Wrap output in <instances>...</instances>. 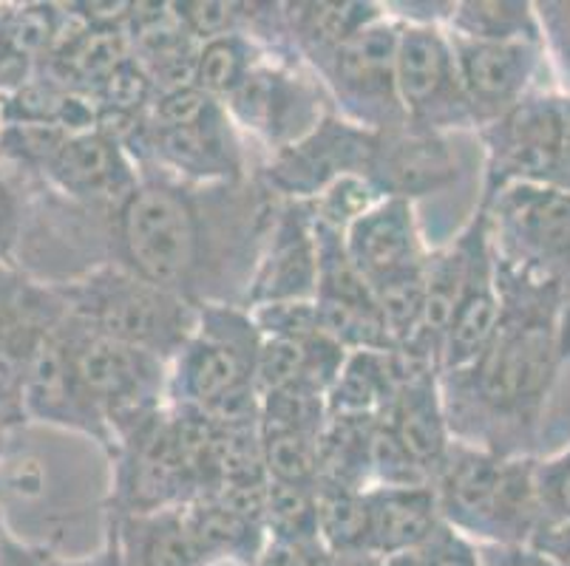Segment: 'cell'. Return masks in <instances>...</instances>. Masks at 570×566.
I'll list each match as a JSON object with an SVG mask.
<instances>
[{
  "label": "cell",
  "mask_w": 570,
  "mask_h": 566,
  "mask_svg": "<svg viewBox=\"0 0 570 566\" xmlns=\"http://www.w3.org/2000/svg\"><path fill=\"white\" fill-rule=\"evenodd\" d=\"M20 227H23V212H20L18 193L7 176L0 173V258L3 261H9V252L20 238Z\"/></svg>",
  "instance_id": "obj_41"
},
{
  "label": "cell",
  "mask_w": 570,
  "mask_h": 566,
  "mask_svg": "<svg viewBox=\"0 0 570 566\" xmlns=\"http://www.w3.org/2000/svg\"><path fill=\"white\" fill-rule=\"evenodd\" d=\"M179 510H183V522L190 538L205 555L207 564L230 560L236 566H250L258 558V553L267 547V533H264L262 524L230 510L225 502H219L210 493L190 498L188 505H183Z\"/></svg>",
  "instance_id": "obj_27"
},
{
  "label": "cell",
  "mask_w": 570,
  "mask_h": 566,
  "mask_svg": "<svg viewBox=\"0 0 570 566\" xmlns=\"http://www.w3.org/2000/svg\"><path fill=\"white\" fill-rule=\"evenodd\" d=\"M452 38L458 57L460 82L469 100L474 131L494 122L502 113L520 106L537 88V77L546 66L542 43L528 40H508V43H485V40Z\"/></svg>",
  "instance_id": "obj_16"
},
{
  "label": "cell",
  "mask_w": 570,
  "mask_h": 566,
  "mask_svg": "<svg viewBox=\"0 0 570 566\" xmlns=\"http://www.w3.org/2000/svg\"><path fill=\"white\" fill-rule=\"evenodd\" d=\"M395 351H346V360L326 391V417L381 419L395 394Z\"/></svg>",
  "instance_id": "obj_28"
},
{
  "label": "cell",
  "mask_w": 570,
  "mask_h": 566,
  "mask_svg": "<svg viewBox=\"0 0 570 566\" xmlns=\"http://www.w3.org/2000/svg\"><path fill=\"white\" fill-rule=\"evenodd\" d=\"M46 566H122V558H119L114 536L108 533L106 544H102L97 555H88V558H57V555H49V564Z\"/></svg>",
  "instance_id": "obj_44"
},
{
  "label": "cell",
  "mask_w": 570,
  "mask_h": 566,
  "mask_svg": "<svg viewBox=\"0 0 570 566\" xmlns=\"http://www.w3.org/2000/svg\"><path fill=\"white\" fill-rule=\"evenodd\" d=\"M0 133H3V108H0Z\"/></svg>",
  "instance_id": "obj_49"
},
{
  "label": "cell",
  "mask_w": 570,
  "mask_h": 566,
  "mask_svg": "<svg viewBox=\"0 0 570 566\" xmlns=\"http://www.w3.org/2000/svg\"><path fill=\"white\" fill-rule=\"evenodd\" d=\"M258 434H262L264 474L269 481L304 487L318 485V434L262 423Z\"/></svg>",
  "instance_id": "obj_33"
},
{
  "label": "cell",
  "mask_w": 570,
  "mask_h": 566,
  "mask_svg": "<svg viewBox=\"0 0 570 566\" xmlns=\"http://www.w3.org/2000/svg\"><path fill=\"white\" fill-rule=\"evenodd\" d=\"M250 318L262 337H282V340H309L321 335V318L315 300H278V304L253 306ZM326 335V331H324Z\"/></svg>",
  "instance_id": "obj_36"
},
{
  "label": "cell",
  "mask_w": 570,
  "mask_h": 566,
  "mask_svg": "<svg viewBox=\"0 0 570 566\" xmlns=\"http://www.w3.org/2000/svg\"><path fill=\"white\" fill-rule=\"evenodd\" d=\"M49 555L46 549L20 542L7 524L0 527V566H46Z\"/></svg>",
  "instance_id": "obj_42"
},
{
  "label": "cell",
  "mask_w": 570,
  "mask_h": 566,
  "mask_svg": "<svg viewBox=\"0 0 570 566\" xmlns=\"http://www.w3.org/2000/svg\"><path fill=\"white\" fill-rule=\"evenodd\" d=\"M502 318V300L500 287H497V267L494 252H491L489 241V225H485V236L476 247L474 267H471L469 284L460 298L458 311H454L445 340L440 346V374H454L463 368L474 366L485 349L494 340L497 329H500Z\"/></svg>",
  "instance_id": "obj_23"
},
{
  "label": "cell",
  "mask_w": 570,
  "mask_h": 566,
  "mask_svg": "<svg viewBox=\"0 0 570 566\" xmlns=\"http://www.w3.org/2000/svg\"><path fill=\"white\" fill-rule=\"evenodd\" d=\"M318 284V247L309 201H278L258 247L245 292V309L278 300H313Z\"/></svg>",
  "instance_id": "obj_17"
},
{
  "label": "cell",
  "mask_w": 570,
  "mask_h": 566,
  "mask_svg": "<svg viewBox=\"0 0 570 566\" xmlns=\"http://www.w3.org/2000/svg\"><path fill=\"white\" fill-rule=\"evenodd\" d=\"M485 145V179L480 201L508 185H553L559 179L564 133V93L533 91L531 97L480 128Z\"/></svg>",
  "instance_id": "obj_9"
},
{
  "label": "cell",
  "mask_w": 570,
  "mask_h": 566,
  "mask_svg": "<svg viewBox=\"0 0 570 566\" xmlns=\"http://www.w3.org/2000/svg\"><path fill=\"white\" fill-rule=\"evenodd\" d=\"M108 533L122 566H210L183 522V510L111 516Z\"/></svg>",
  "instance_id": "obj_26"
},
{
  "label": "cell",
  "mask_w": 570,
  "mask_h": 566,
  "mask_svg": "<svg viewBox=\"0 0 570 566\" xmlns=\"http://www.w3.org/2000/svg\"><path fill=\"white\" fill-rule=\"evenodd\" d=\"M111 516L174 510L199 493L179 439L170 423V408L139 423L114 445Z\"/></svg>",
  "instance_id": "obj_10"
},
{
  "label": "cell",
  "mask_w": 570,
  "mask_h": 566,
  "mask_svg": "<svg viewBox=\"0 0 570 566\" xmlns=\"http://www.w3.org/2000/svg\"><path fill=\"white\" fill-rule=\"evenodd\" d=\"M494 261L570 295V193L553 185H508L480 201Z\"/></svg>",
  "instance_id": "obj_5"
},
{
  "label": "cell",
  "mask_w": 570,
  "mask_h": 566,
  "mask_svg": "<svg viewBox=\"0 0 570 566\" xmlns=\"http://www.w3.org/2000/svg\"><path fill=\"white\" fill-rule=\"evenodd\" d=\"M533 467L531 454L505 456L454 439L432 479L440 518L474 544H528L546 518Z\"/></svg>",
  "instance_id": "obj_3"
},
{
  "label": "cell",
  "mask_w": 570,
  "mask_h": 566,
  "mask_svg": "<svg viewBox=\"0 0 570 566\" xmlns=\"http://www.w3.org/2000/svg\"><path fill=\"white\" fill-rule=\"evenodd\" d=\"M60 324L43 337L32 363L26 368L23 388H20V419L75 430V434L95 439L102 450L111 454L114 436L102 414L97 411L95 403L88 399L80 380H77L69 349H66L63 335H60Z\"/></svg>",
  "instance_id": "obj_18"
},
{
  "label": "cell",
  "mask_w": 570,
  "mask_h": 566,
  "mask_svg": "<svg viewBox=\"0 0 570 566\" xmlns=\"http://www.w3.org/2000/svg\"><path fill=\"white\" fill-rule=\"evenodd\" d=\"M557 187L570 193V93H564V133H562V162H559Z\"/></svg>",
  "instance_id": "obj_45"
},
{
  "label": "cell",
  "mask_w": 570,
  "mask_h": 566,
  "mask_svg": "<svg viewBox=\"0 0 570 566\" xmlns=\"http://www.w3.org/2000/svg\"><path fill=\"white\" fill-rule=\"evenodd\" d=\"M91 100H95L97 108H106V111L145 117L154 100H157V88H154L151 75H148L142 62L137 57H128L100 82Z\"/></svg>",
  "instance_id": "obj_35"
},
{
  "label": "cell",
  "mask_w": 570,
  "mask_h": 566,
  "mask_svg": "<svg viewBox=\"0 0 570 566\" xmlns=\"http://www.w3.org/2000/svg\"><path fill=\"white\" fill-rule=\"evenodd\" d=\"M383 14L381 3H282L284 54L321 77L341 46Z\"/></svg>",
  "instance_id": "obj_24"
},
{
  "label": "cell",
  "mask_w": 570,
  "mask_h": 566,
  "mask_svg": "<svg viewBox=\"0 0 570 566\" xmlns=\"http://www.w3.org/2000/svg\"><path fill=\"white\" fill-rule=\"evenodd\" d=\"M372 139L375 133L330 111L313 131L269 153L267 168L262 170L264 190L282 201H315L338 179H366Z\"/></svg>",
  "instance_id": "obj_14"
},
{
  "label": "cell",
  "mask_w": 570,
  "mask_h": 566,
  "mask_svg": "<svg viewBox=\"0 0 570 566\" xmlns=\"http://www.w3.org/2000/svg\"><path fill=\"white\" fill-rule=\"evenodd\" d=\"M377 566H426V558H423V549H412V553H397L381 558Z\"/></svg>",
  "instance_id": "obj_46"
},
{
  "label": "cell",
  "mask_w": 570,
  "mask_h": 566,
  "mask_svg": "<svg viewBox=\"0 0 570 566\" xmlns=\"http://www.w3.org/2000/svg\"><path fill=\"white\" fill-rule=\"evenodd\" d=\"M258 399H262V425L321 434L326 423V394L309 386L278 388Z\"/></svg>",
  "instance_id": "obj_34"
},
{
  "label": "cell",
  "mask_w": 570,
  "mask_h": 566,
  "mask_svg": "<svg viewBox=\"0 0 570 566\" xmlns=\"http://www.w3.org/2000/svg\"><path fill=\"white\" fill-rule=\"evenodd\" d=\"M264 54L267 51L242 31L207 40L199 46V57H196L194 86L219 102L230 100Z\"/></svg>",
  "instance_id": "obj_32"
},
{
  "label": "cell",
  "mask_w": 570,
  "mask_h": 566,
  "mask_svg": "<svg viewBox=\"0 0 570 566\" xmlns=\"http://www.w3.org/2000/svg\"><path fill=\"white\" fill-rule=\"evenodd\" d=\"M494 267L500 329L474 366L440 374V388L454 439L525 456L570 363V295Z\"/></svg>",
  "instance_id": "obj_2"
},
{
  "label": "cell",
  "mask_w": 570,
  "mask_h": 566,
  "mask_svg": "<svg viewBox=\"0 0 570 566\" xmlns=\"http://www.w3.org/2000/svg\"><path fill=\"white\" fill-rule=\"evenodd\" d=\"M364 493L370 505V553L377 560L423 549L443 524L432 485L366 487Z\"/></svg>",
  "instance_id": "obj_25"
},
{
  "label": "cell",
  "mask_w": 570,
  "mask_h": 566,
  "mask_svg": "<svg viewBox=\"0 0 570 566\" xmlns=\"http://www.w3.org/2000/svg\"><path fill=\"white\" fill-rule=\"evenodd\" d=\"M458 156L452 153L443 133L423 131L414 125H401L372 139L366 181L381 199L417 201L454 185Z\"/></svg>",
  "instance_id": "obj_20"
},
{
  "label": "cell",
  "mask_w": 570,
  "mask_h": 566,
  "mask_svg": "<svg viewBox=\"0 0 570 566\" xmlns=\"http://www.w3.org/2000/svg\"><path fill=\"white\" fill-rule=\"evenodd\" d=\"M264 533L267 542L324 555L318 544V505L315 487L269 481L264 487Z\"/></svg>",
  "instance_id": "obj_31"
},
{
  "label": "cell",
  "mask_w": 570,
  "mask_h": 566,
  "mask_svg": "<svg viewBox=\"0 0 570 566\" xmlns=\"http://www.w3.org/2000/svg\"><path fill=\"white\" fill-rule=\"evenodd\" d=\"M276 212L267 190L238 185H185L139 173L137 187L108 212L114 264L190 300H222V280H236L245 304L258 247Z\"/></svg>",
  "instance_id": "obj_1"
},
{
  "label": "cell",
  "mask_w": 570,
  "mask_h": 566,
  "mask_svg": "<svg viewBox=\"0 0 570 566\" xmlns=\"http://www.w3.org/2000/svg\"><path fill=\"white\" fill-rule=\"evenodd\" d=\"M480 566H557L531 544H476Z\"/></svg>",
  "instance_id": "obj_40"
},
{
  "label": "cell",
  "mask_w": 570,
  "mask_h": 566,
  "mask_svg": "<svg viewBox=\"0 0 570 566\" xmlns=\"http://www.w3.org/2000/svg\"><path fill=\"white\" fill-rule=\"evenodd\" d=\"M139 173H163L185 185H238L247 181V159L238 128L222 102L174 128L145 125L128 148Z\"/></svg>",
  "instance_id": "obj_11"
},
{
  "label": "cell",
  "mask_w": 570,
  "mask_h": 566,
  "mask_svg": "<svg viewBox=\"0 0 570 566\" xmlns=\"http://www.w3.org/2000/svg\"><path fill=\"white\" fill-rule=\"evenodd\" d=\"M377 558H326L324 566H377Z\"/></svg>",
  "instance_id": "obj_47"
},
{
  "label": "cell",
  "mask_w": 570,
  "mask_h": 566,
  "mask_svg": "<svg viewBox=\"0 0 570 566\" xmlns=\"http://www.w3.org/2000/svg\"><path fill=\"white\" fill-rule=\"evenodd\" d=\"M423 558H426V566H480L476 544L445 524H440L438 533L429 538Z\"/></svg>",
  "instance_id": "obj_39"
},
{
  "label": "cell",
  "mask_w": 570,
  "mask_h": 566,
  "mask_svg": "<svg viewBox=\"0 0 570 566\" xmlns=\"http://www.w3.org/2000/svg\"><path fill=\"white\" fill-rule=\"evenodd\" d=\"M533 479L546 518L570 522V445L548 459H537Z\"/></svg>",
  "instance_id": "obj_38"
},
{
  "label": "cell",
  "mask_w": 570,
  "mask_h": 566,
  "mask_svg": "<svg viewBox=\"0 0 570 566\" xmlns=\"http://www.w3.org/2000/svg\"><path fill=\"white\" fill-rule=\"evenodd\" d=\"M0 522H3V518H0Z\"/></svg>",
  "instance_id": "obj_51"
},
{
  "label": "cell",
  "mask_w": 570,
  "mask_h": 566,
  "mask_svg": "<svg viewBox=\"0 0 570 566\" xmlns=\"http://www.w3.org/2000/svg\"><path fill=\"white\" fill-rule=\"evenodd\" d=\"M262 346L250 311L242 304H199V318L168 366V403L207 408L216 399L253 386Z\"/></svg>",
  "instance_id": "obj_7"
},
{
  "label": "cell",
  "mask_w": 570,
  "mask_h": 566,
  "mask_svg": "<svg viewBox=\"0 0 570 566\" xmlns=\"http://www.w3.org/2000/svg\"><path fill=\"white\" fill-rule=\"evenodd\" d=\"M449 34L465 40H485V43H508V40H528L542 43L539 20L533 3L522 0H465L452 3V12L443 26Z\"/></svg>",
  "instance_id": "obj_30"
},
{
  "label": "cell",
  "mask_w": 570,
  "mask_h": 566,
  "mask_svg": "<svg viewBox=\"0 0 570 566\" xmlns=\"http://www.w3.org/2000/svg\"><path fill=\"white\" fill-rule=\"evenodd\" d=\"M179 23L190 38L207 43L222 34H245V3H225V0H183L174 3Z\"/></svg>",
  "instance_id": "obj_37"
},
{
  "label": "cell",
  "mask_w": 570,
  "mask_h": 566,
  "mask_svg": "<svg viewBox=\"0 0 570 566\" xmlns=\"http://www.w3.org/2000/svg\"><path fill=\"white\" fill-rule=\"evenodd\" d=\"M0 527H3V522H0Z\"/></svg>",
  "instance_id": "obj_50"
},
{
  "label": "cell",
  "mask_w": 570,
  "mask_h": 566,
  "mask_svg": "<svg viewBox=\"0 0 570 566\" xmlns=\"http://www.w3.org/2000/svg\"><path fill=\"white\" fill-rule=\"evenodd\" d=\"M51 287L63 300L66 315L77 324L111 340L151 351L168 366L188 342L199 318L196 304L114 261L97 264Z\"/></svg>",
  "instance_id": "obj_4"
},
{
  "label": "cell",
  "mask_w": 570,
  "mask_h": 566,
  "mask_svg": "<svg viewBox=\"0 0 570 566\" xmlns=\"http://www.w3.org/2000/svg\"><path fill=\"white\" fill-rule=\"evenodd\" d=\"M43 179L69 205L111 212L139 181L137 165L117 142L97 131L69 133Z\"/></svg>",
  "instance_id": "obj_22"
},
{
  "label": "cell",
  "mask_w": 570,
  "mask_h": 566,
  "mask_svg": "<svg viewBox=\"0 0 570 566\" xmlns=\"http://www.w3.org/2000/svg\"><path fill=\"white\" fill-rule=\"evenodd\" d=\"M66 315L57 289L32 280L0 258V417L9 425L20 419V388L26 368L43 337Z\"/></svg>",
  "instance_id": "obj_15"
},
{
  "label": "cell",
  "mask_w": 570,
  "mask_h": 566,
  "mask_svg": "<svg viewBox=\"0 0 570 566\" xmlns=\"http://www.w3.org/2000/svg\"><path fill=\"white\" fill-rule=\"evenodd\" d=\"M395 394L389 399L381 423L406 450L409 459L432 481L454 443L449 417H445L440 371L432 363L406 355V351H395Z\"/></svg>",
  "instance_id": "obj_19"
},
{
  "label": "cell",
  "mask_w": 570,
  "mask_h": 566,
  "mask_svg": "<svg viewBox=\"0 0 570 566\" xmlns=\"http://www.w3.org/2000/svg\"><path fill=\"white\" fill-rule=\"evenodd\" d=\"M9 430H12V425H9L7 419L0 417V465H3V456H7V445H9Z\"/></svg>",
  "instance_id": "obj_48"
},
{
  "label": "cell",
  "mask_w": 570,
  "mask_h": 566,
  "mask_svg": "<svg viewBox=\"0 0 570 566\" xmlns=\"http://www.w3.org/2000/svg\"><path fill=\"white\" fill-rule=\"evenodd\" d=\"M302 66L293 57L264 54L242 88L222 102L238 131L262 139L269 153L302 139L330 113L321 97L324 82L304 75Z\"/></svg>",
  "instance_id": "obj_13"
},
{
  "label": "cell",
  "mask_w": 570,
  "mask_h": 566,
  "mask_svg": "<svg viewBox=\"0 0 570 566\" xmlns=\"http://www.w3.org/2000/svg\"><path fill=\"white\" fill-rule=\"evenodd\" d=\"M318 544L326 558H372L370 505L364 490L315 485Z\"/></svg>",
  "instance_id": "obj_29"
},
{
  "label": "cell",
  "mask_w": 570,
  "mask_h": 566,
  "mask_svg": "<svg viewBox=\"0 0 570 566\" xmlns=\"http://www.w3.org/2000/svg\"><path fill=\"white\" fill-rule=\"evenodd\" d=\"M344 249L352 267L372 289L417 272L429 256L414 205L403 199H377L346 225Z\"/></svg>",
  "instance_id": "obj_21"
},
{
  "label": "cell",
  "mask_w": 570,
  "mask_h": 566,
  "mask_svg": "<svg viewBox=\"0 0 570 566\" xmlns=\"http://www.w3.org/2000/svg\"><path fill=\"white\" fill-rule=\"evenodd\" d=\"M60 335L77 380L106 419L114 445L168 405V363L157 355L97 335L69 315L60 324Z\"/></svg>",
  "instance_id": "obj_6"
},
{
  "label": "cell",
  "mask_w": 570,
  "mask_h": 566,
  "mask_svg": "<svg viewBox=\"0 0 570 566\" xmlns=\"http://www.w3.org/2000/svg\"><path fill=\"white\" fill-rule=\"evenodd\" d=\"M395 80L409 125L443 137L474 128L452 38L443 26L401 23Z\"/></svg>",
  "instance_id": "obj_12"
},
{
  "label": "cell",
  "mask_w": 570,
  "mask_h": 566,
  "mask_svg": "<svg viewBox=\"0 0 570 566\" xmlns=\"http://www.w3.org/2000/svg\"><path fill=\"white\" fill-rule=\"evenodd\" d=\"M326 555L304 553L298 547H287V544L267 542V547L258 553V558L250 566H324Z\"/></svg>",
  "instance_id": "obj_43"
},
{
  "label": "cell",
  "mask_w": 570,
  "mask_h": 566,
  "mask_svg": "<svg viewBox=\"0 0 570 566\" xmlns=\"http://www.w3.org/2000/svg\"><path fill=\"white\" fill-rule=\"evenodd\" d=\"M397 38L401 20L383 14L341 46L318 77L338 117L370 133L392 131L409 122L395 80Z\"/></svg>",
  "instance_id": "obj_8"
}]
</instances>
